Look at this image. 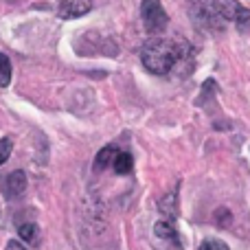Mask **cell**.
Instances as JSON below:
<instances>
[{"label":"cell","instance_id":"5bb4252c","mask_svg":"<svg viewBox=\"0 0 250 250\" xmlns=\"http://www.w3.org/2000/svg\"><path fill=\"white\" fill-rule=\"evenodd\" d=\"M198 250H229V246H226L222 239H204L202 244H200Z\"/></svg>","mask_w":250,"mask_h":250},{"label":"cell","instance_id":"277c9868","mask_svg":"<svg viewBox=\"0 0 250 250\" xmlns=\"http://www.w3.org/2000/svg\"><path fill=\"white\" fill-rule=\"evenodd\" d=\"M220 13L226 22H235L239 31H248L250 29V11L237 0H217Z\"/></svg>","mask_w":250,"mask_h":250},{"label":"cell","instance_id":"9a60e30c","mask_svg":"<svg viewBox=\"0 0 250 250\" xmlns=\"http://www.w3.org/2000/svg\"><path fill=\"white\" fill-rule=\"evenodd\" d=\"M215 222L220 226H230V211L229 208H217L215 211Z\"/></svg>","mask_w":250,"mask_h":250},{"label":"cell","instance_id":"3957f363","mask_svg":"<svg viewBox=\"0 0 250 250\" xmlns=\"http://www.w3.org/2000/svg\"><path fill=\"white\" fill-rule=\"evenodd\" d=\"M141 18L143 24H145V31L149 35H160L165 29H167V13H165L160 0H143L141 2Z\"/></svg>","mask_w":250,"mask_h":250},{"label":"cell","instance_id":"52a82bcc","mask_svg":"<svg viewBox=\"0 0 250 250\" xmlns=\"http://www.w3.org/2000/svg\"><path fill=\"white\" fill-rule=\"evenodd\" d=\"M154 235L160 239V242L169 244L173 250H182V242L180 237H178V230L176 226H173L171 220H160L154 224Z\"/></svg>","mask_w":250,"mask_h":250},{"label":"cell","instance_id":"7c38bea8","mask_svg":"<svg viewBox=\"0 0 250 250\" xmlns=\"http://www.w3.org/2000/svg\"><path fill=\"white\" fill-rule=\"evenodd\" d=\"M9 83H11V60L0 53V88H7Z\"/></svg>","mask_w":250,"mask_h":250},{"label":"cell","instance_id":"4fadbf2b","mask_svg":"<svg viewBox=\"0 0 250 250\" xmlns=\"http://www.w3.org/2000/svg\"><path fill=\"white\" fill-rule=\"evenodd\" d=\"M11 149H13L11 138H0V165L7 163V158L11 156Z\"/></svg>","mask_w":250,"mask_h":250},{"label":"cell","instance_id":"5b68a950","mask_svg":"<svg viewBox=\"0 0 250 250\" xmlns=\"http://www.w3.org/2000/svg\"><path fill=\"white\" fill-rule=\"evenodd\" d=\"M26 173L22 171V169H16V171H11L7 178L2 180V193L4 198L9 200H16L18 195H22L26 191Z\"/></svg>","mask_w":250,"mask_h":250},{"label":"cell","instance_id":"8992f818","mask_svg":"<svg viewBox=\"0 0 250 250\" xmlns=\"http://www.w3.org/2000/svg\"><path fill=\"white\" fill-rule=\"evenodd\" d=\"M90 9H92V0H62L57 13L64 20H75V18L86 16Z\"/></svg>","mask_w":250,"mask_h":250},{"label":"cell","instance_id":"8fae6325","mask_svg":"<svg viewBox=\"0 0 250 250\" xmlns=\"http://www.w3.org/2000/svg\"><path fill=\"white\" fill-rule=\"evenodd\" d=\"M18 235H20V239L26 244H33V246L40 244V230H38V226L31 224V222L29 224H22L20 229H18Z\"/></svg>","mask_w":250,"mask_h":250},{"label":"cell","instance_id":"30bf717a","mask_svg":"<svg viewBox=\"0 0 250 250\" xmlns=\"http://www.w3.org/2000/svg\"><path fill=\"white\" fill-rule=\"evenodd\" d=\"M117 151H119L117 145H105L104 149L97 154V158H95V169H97V171H104L105 167H110V165H112V160H114V156H117Z\"/></svg>","mask_w":250,"mask_h":250},{"label":"cell","instance_id":"7a4b0ae2","mask_svg":"<svg viewBox=\"0 0 250 250\" xmlns=\"http://www.w3.org/2000/svg\"><path fill=\"white\" fill-rule=\"evenodd\" d=\"M191 16L198 24L207 29H224L226 20L222 18L217 0H191Z\"/></svg>","mask_w":250,"mask_h":250},{"label":"cell","instance_id":"2e32d148","mask_svg":"<svg viewBox=\"0 0 250 250\" xmlns=\"http://www.w3.org/2000/svg\"><path fill=\"white\" fill-rule=\"evenodd\" d=\"M7 250H24V248H22V244H20V242H16V239H11V242L7 244Z\"/></svg>","mask_w":250,"mask_h":250},{"label":"cell","instance_id":"9c48e42d","mask_svg":"<svg viewBox=\"0 0 250 250\" xmlns=\"http://www.w3.org/2000/svg\"><path fill=\"white\" fill-rule=\"evenodd\" d=\"M132 167H134L132 154H129V151H121V149H119L117 156H114V160H112V169L119 173V176H127V173L132 171Z\"/></svg>","mask_w":250,"mask_h":250},{"label":"cell","instance_id":"6da1fadb","mask_svg":"<svg viewBox=\"0 0 250 250\" xmlns=\"http://www.w3.org/2000/svg\"><path fill=\"white\" fill-rule=\"evenodd\" d=\"M189 53V46L185 42L154 38L141 48V62L151 75H169L173 66L180 64L185 55Z\"/></svg>","mask_w":250,"mask_h":250},{"label":"cell","instance_id":"ba28073f","mask_svg":"<svg viewBox=\"0 0 250 250\" xmlns=\"http://www.w3.org/2000/svg\"><path fill=\"white\" fill-rule=\"evenodd\" d=\"M158 211L171 222L178 217V185L173 187L169 193H165L163 198L158 200Z\"/></svg>","mask_w":250,"mask_h":250}]
</instances>
